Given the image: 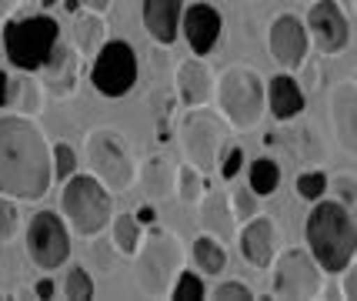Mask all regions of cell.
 Listing matches in <instances>:
<instances>
[{"instance_id":"ee69618b","label":"cell","mask_w":357,"mask_h":301,"mask_svg":"<svg viewBox=\"0 0 357 301\" xmlns=\"http://www.w3.org/2000/svg\"><path fill=\"white\" fill-rule=\"evenodd\" d=\"M63 10H70V14H77V10H80V0H63Z\"/></svg>"},{"instance_id":"5b68a950","label":"cell","mask_w":357,"mask_h":301,"mask_svg":"<svg viewBox=\"0 0 357 301\" xmlns=\"http://www.w3.org/2000/svg\"><path fill=\"white\" fill-rule=\"evenodd\" d=\"M84 154L91 164V175L107 191L124 194L137 181V158L117 127H93L84 138Z\"/></svg>"},{"instance_id":"44dd1931","label":"cell","mask_w":357,"mask_h":301,"mask_svg":"<svg viewBox=\"0 0 357 301\" xmlns=\"http://www.w3.org/2000/svg\"><path fill=\"white\" fill-rule=\"evenodd\" d=\"M104 41H107V20H104V14L77 10L74 14V27H70V44L77 47L80 57H93Z\"/></svg>"},{"instance_id":"ab89813d","label":"cell","mask_w":357,"mask_h":301,"mask_svg":"<svg viewBox=\"0 0 357 301\" xmlns=\"http://www.w3.org/2000/svg\"><path fill=\"white\" fill-rule=\"evenodd\" d=\"M54 291H57L54 278H40V281L33 285V295H37V298H54Z\"/></svg>"},{"instance_id":"4fadbf2b","label":"cell","mask_w":357,"mask_h":301,"mask_svg":"<svg viewBox=\"0 0 357 301\" xmlns=\"http://www.w3.org/2000/svg\"><path fill=\"white\" fill-rule=\"evenodd\" d=\"M307 37L321 54H341L351 41V20L337 0H314L307 10Z\"/></svg>"},{"instance_id":"6da1fadb","label":"cell","mask_w":357,"mask_h":301,"mask_svg":"<svg viewBox=\"0 0 357 301\" xmlns=\"http://www.w3.org/2000/svg\"><path fill=\"white\" fill-rule=\"evenodd\" d=\"M54 184L50 141L27 114L0 117V194L14 201H40Z\"/></svg>"},{"instance_id":"ffe728a7","label":"cell","mask_w":357,"mask_h":301,"mask_svg":"<svg viewBox=\"0 0 357 301\" xmlns=\"http://www.w3.org/2000/svg\"><path fill=\"white\" fill-rule=\"evenodd\" d=\"M264 94H267V111L274 114L278 121H294L304 111V87L287 71H280L278 78L267 80Z\"/></svg>"},{"instance_id":"7a4b0ae2","label":"cell","mask_w":357,"mask_h":301,"mask_svg":"<svg viewBox=\"0 0 357 301\" xmlns=\"http://www.w3.org/2000/svg\"><path fill=\"white\" fill-rule=\"evenodd\" d=\"M304 241L314 261L321 265L327 274H341L347 265H354L357 254V221L354 207L341 205V201H324L317 198L304 224Z\"/></svg>"},{"instance_id":"ba28073f","label":"cell","mask_w":357,"mask_h":301,"mask_svg":"<svg viewBox=\"0 0 357 301\" xmlns=\"http://www.w3.org/2000/svg\"><path fill=\"white\" fill-rule=\"evenodd\" d=\"M0 41H3L7 61L20 71H27V74H37V67L50 57L54 44L61 41V24L50 14L7 20L3 31H0Z\"/></svg>"},{"instance_id":"52a82bcc","label":"cell","mask_w":357,"mask_h":301,"mask_svg":"<svg viewBox=\"0 0 357 301\" xmlns=\"http://www.w3.org/2000/svg\"><path fill=\"white\" fill-rule=\"evenodd\" d=\"M231 138V124L224 121L220 111H207V108H187V114L177 124V141L184 151L187 164H194L197 171L211 175L218 168L220 151L227 147Z\"/></svg>"},{"instance_id":"1f68e13d","label":"cell","mask_w":357,"mask_h":301,"mask_svg":"<svg viewBox=\"0 0 357 301\" xmlns=\"http://www.w3.org/2000/svg\"><path fill=\"white\" fill-rule=\"evenodd\" d=\"M50 158H54V181H61V184L77 171V151L67 141L50 144Z\"/></svg>"},{"instance_id":"484cf974","label":"cell","mask_w":357,"mask_h":301,"mask_svg":"<svg viewBox=\"0 0 357 301\" xmlns=\"http://www.w3.org/2000/svg\"><path fill=\"white\" fill-rule=\"evenodd\" d=\"M248 188L257 198H271L280 188V164L274 158H254L248 164Z\"/></svg>"},{"instance_id":"2e32d148","label":"cell","mask_w":357,"mask_h":301,"mask_svg":"<svg viewBox=\"0 0 357 301\" xmlns=\"http://www.w3.org/2000/svg\"><path fill=\"white\" fill-rule=\"evenodd\" d=\"M327 114H331V127H334V141L344 154H354V138H357V87L354 80H341L331 87L327 94Z\"/></svg>"},{"instance_id":"d6986e66","label":"cell","mask_w":357,"mask_h":301,"mask_svg":"<svg viewBox=\"0 0 357 301\" xmlns=\"http://www.w3.org/2000/svg\"><path fill=\"white\" fill-rule=\"evenodd\" d=\"M181 14H184V0H144L140 17L144 27L160 47H171L181 34Z\"/></svg>"},{"instance_id":"d4e9b609","label":"cell","mask_w":357,"mask_h":301,"mask_svg":"<svg viewBox=\"0 0 357 301\" xmlns=\"http://www.w3.org/2000/svg\"><path fill=\"white\" fill-rule=\"evenodd\" d=\"M190 258L201 268V274H220L227 268V248L214 235H197L190 241Z\"/></svg>"},{"instance_id":"8d00e7d4","label":"cell","mask_w":357,"mask_h":301,"mask_svg":"<svg viewBox=\"0 0 357 301\" xmlns=\"http://www.w3.org/2000/svg\"><path fill=\"white\" fill-rule=\"evenodd\" d=\"M211 295H214L218 301H248V298H254V291H250L248 285H241V281H220Z\"/></svg>"},{"instance_id":"d590c367","label":"cell","mask_w":357,"mask_h":301,"mask_svg":"<svg viewBox=\"0 0 357 301\" xmlns=\"http://www.w3.org/2000/svg\"><path fill=\"white\" fill-rule=\"evenodd\" d=\"M327 188H334V201H341V205H347V207H354L357 184H354V175H351V171H344V175H334V181L327 177Z\"/></svg>"},{"instance_id":"7402d4cb","label":"cell","mask_w":357,"mask_h":301,"mask_svg":"<svg viewBox=\"0 0 357 301\" xmlns=\"http://www.w3.org/2000/svg\"><path fill=\"white\" fill-rule=\"evenodd\" d=\"M137 177L144 191L154 198V201H164L174 194V181H177V168L164 154H151V158L137 164Z\"/></svg>"},{"instance_id":"e0dca14e","label":"cell","mask_w":357,"mask_h":301,"mask_svg":"<svg viewBox=\"0 0 357 301\" xmlns=\"http://www.w3.org/2000/svg\"><path fill=\"white\" fill-rule=\"evenodd\" d=\"M237 241H241L244 261L254 265V268L267 271L271 261H274V254H278V224H274V218H267V214H254V218L244 221Z\"/></svg>"},{"instance_id":"277c9868","label":"cell","mask_w":357,"mask_h":301,"mask_svg":"<svg viewBox=\"0 0 357 301\" xmlns=\"http://www.w3.org/2000/svg\"><path fill=\"white\" fill-rule=\"evenodd\" d=\"M264 84L267 80L254 67H248V64H234L220 78H214L218 108L234 131H254L261 124V117L267 111Z\"/></svg>"},{"instance_id":"9a60e30c","label":"cell","mask_w":357,"mask_h":301,"mask_svg":"<svg viewBox=\"0 0 357 301\" xmlns=\"http://www.w3.org/2000/svg\"><path fill=\"white\" fill-rule=\"evenodd\" d=\"M181 31L187 37V47L190 54H197V57H207L211 50L218 47L220 41V31H224V20H220L218 7H211V3H190L184 14H181Z\"/></svg>"},{"instance_id":"74e56055","label":"cell","mask_w":357,"mask_h":301,"mask_svg":"<svg viewBox=\"0 0 357 301\" xmlns=\"http://www.w3.org/2000/svg\"><path fill=\"white\" fill-rule=\"evenodd\" d=\"M341 288H344V298L354 301L357 298V278H354V265H347L341 271Z\"/></svg>"},{"instance_id":"f35d334b","label":"cell","mask_w":357,"mask_h":301,"mask_svg":"<svg viewBox=\"0 0 357 301\" xmlns=\"http://www.w3.org/2000/svg\"><path fill=\"white\" fill-rule=\"evenodd\" d=\"M134 218L140 221V228H151V224L157 221V207L154 205H144V207H137L134 211Z\"/></svg>"},{"instance_id":"9c48e42d","label":"cell","mask_w":357,"mask_h":301,"mask_svg":"<svg viewBox=\"0 0 357 301\" xmlns=\"http://www.w3.org/2000/svg\"><path fill=\"white\" fill-rule=\"evenodd\" d=\"M271 291L278 298H317L324 291V271L307 248H284L271 261Z\"/></svg>"},{"instance_id":"8fae6325","label":"cell","mask_w":357,"mask_h":301,"mask_svg":"<svg viewBox=\"0 0 357 301\" xmlns=\"http://www.w3.org/2000/svg\"><path fill=\"white\" fill-rule=\"evenodd\" d=\"M27 258L40 271H54L67 265L70 258V235H67V221L54 211H40L33 214L27 224Z\"/></svg>"},{"instance_id":"7bdbcfd3","label":"cell","mask_w":357,"mask_h":301,"mask_svg":"<svg viewBox=\"0 0 357 301\" xmlns=\"http://www.w3.org/2000/svg\"><path fill=\"white\" fill-rule=\"evenodd\" d=\"M84 3H87L91 10H97V14H107L110 10V0H84Z\"/></svg>"},{"instance_id":"60d3db41","label":"cell","mask_w":357,"mask_h":301,"mask_svg":"<svg viewBox=\"0 0 357 301\" xmlns=\"http://www.w3.org/2000/svg\"><path fill=\"white\" fill-rule=\"evenodd\" d=\"M7 87H10V74L0 67V108H7Z\"/></svg>"},{"instance_id":"b9f144b4","label":"cell","mask_w":357,"mask_h":301,"mask_svg":"<svg viewBox=\"0 0 357 301\" xmlns=\"http://www.w3.org/2000/svg\"><path fill=\"white\" fill-rule=\"evenodd\" d=\"M20 3H24V0H0V17H10Z\"/></svg>"},{"instance_id":"f6af8a7d","label":"cell","mask_w":357,"mask_h":301,"mask_svg":"<svg viewBox=\"0 0 357 301\" xmlns=\"http://www.w3.org/2000/svg\"><path fill=\"white\" fill-rule=\"evenodd\" d=\"M54 3H61V0H40V7H54Z\"/></svg>"},{"instance_id":"8992f818","label":"cell","mask_w":357,"mask_h":301,"mask_svg":"<svg viewBox=\"0 0 357 301\" xmlns=\"http://www.w3.org/2000/svg\"><path fill=\"white\" fill-rule=\"evenodd\" d=\"M61 211H63V218H67V224L77 231L80 238H97L110 224L114 198H110V191L93 175H77L74 171V175L63 181Z\"/></svg>"},{"instance_id":"f546056e","label":"cell","mask_w":357,"mask_h":301,"mask_svg":"<svg viewBox=\"0 0 357 301\" xmlns=\"http://www.w3.org/2000/svg\"><path fill=\"white\" fill-rule=\"evenodd\" d=\"M63 298H74V301H84V298H93V278L87 274V268H70L67 278H63Z\"/></svg>"},{"instance_id":"4316f807","label":"cell","mask_w":357,"mask_h":301,"mask_svg":"<svg viewBox=\"0 0 357 301\" xmlns=\"http://www.w3.org/2000/svg\"><path fill=\"white\" fill-rule=\"evenodd\" d=\"M110 241H114V248H117V254H130L137 251L140 238H144V228H140V221L134 218V214H110Z\"/></svg>"},{"instance_id":"30bf717a","label":"cell","mask_w":357,"mask_h":301,"mask_svg":"<svg viewBox=\"0 0 357 301\" xmlns=\"http://www.w3.org/2000/svg\"><path fill=\"white\" fill-rule=\"evenodd\" d=\"M91 84L104 97H127L137 84V54L127 41H104L91 57Z\"/></svg>"},{"instance_id":"cb8c5ba5","label":"cell","mask_w":357,"mask_h":301,"mask_svg":"<svg viewBox=\"0 0 357 301\" xmlns=\"http://www.w3.org/2000/svg\"><path fill=\"white\" fill-rule=\"evenodd\" d=\"M7 108H14L17 114L33 117V114L44 108V84L24 71V78H14L10 87H7Z\"/></svg>"},{"instance_id":"d6a6232c","label":"cell","mask_w":357,"mask_h":301,"mask_svg":"<svg viewBox=\"0 0 357 301\" xmlns=\"http://www.w3.org/2000/svg\"><path fill=\"white\" fill-rule=\"evenodd\" d=\"M327 194V175L324 171H304L297 175V198L304 201H317Z\"/></svg>"},{"instance_id":"836d02e7","label":"cell","mask_w":357,"mask_h":301,"mask_svg":"<svg viewBox=\"0 0 357 301\" xmlns=\"http://www.w3.org/2000/svg\"><path fill=\"white\" fill-rule=\"evenodd\" d=\"M20 231V211L17 201L0 194V241H14V235Z\"/></svg>"},{"instance_id":"5bb4252c","label":"cell","mask_w":357,"mask_h":301,"mask_svg":"<svg viewBox=\"0 0 357 301\" xmlns=\"http://www.w3.org/2000/svg\"><path fill=\"white\" fill-rule=\"evenodd\" d=\"M80 61H84V57L77 54V47H74V44H63V41H57V44H54V50H50V57L37 67L40 84H44L47 94H54L57 101H67V97L77 94Z\"/></svg>"},{"instance_id":"83f0119b","label":"cell","mask_w":357,"mask_h":301,"mask_svg":"<svg viewBox=\"0 0 357 301\" xmlns=\"http://www.w3.org/2000/svg\"><path fill=\"white\" fill-rule=\"evenodd\" d=\"M207 175L204 171H197L194 164H181L177 168V181H174V194L184 201V205L190 207H197L201 205V198L207 194Z\"/></svg>"},{"instance_id":"7c38bea8","label":"cell","mask_w":357,"mask_h":301,"mask_svg":"<svg viewBox=\"0 0 357 301\" xmlns=\"http://www.w3.org/2000/svg\"><path fill=\"white\" fill-rule=\"evenodd\" d=\"M267 50L278 61L280 71H287V74L301 71V64L307 61V50H311V37H307L304 20L294 14L274 17L271 20V31H267Z\"/></svg>"},{"instance_id":"e575fe53","label":"cell","mask_w":357,"mask_h":301,"mask_svg":"<svg viewBox=\"0 0 357 301\" xmlns=\"http://www.w3.org/2000/svg\"><path fill=\"white\" fill-rule=\"evenodd\" d=\"M241 164H244V147L241 144H234V147H224L218 158V171L224 181H231V177L241 175Z\"/></svg>"},{"instance_id":"ac0fdd59","label":"cell","mask_w":357,"mask_h":301,"mask_svg":"<svg viewBox=\"0 0 357 301\" xmlns=\"http://www.w3.org/2000/svg\"><path fill=\"white\" fill-rule=\"evenodd\" d=\"M174 87H177V101L184 108H201L214 97V71L204 57H184L177 64V78H174Z\"/></svg>"},{"instance_id":"bcb514c9","label":"cell","mask_w":357,"mask_h":301,"mask_svg":"<svg viewBox=\"0 0 357 301\" xmlns=\"http://www.w3.org/2000/svg\"><path fill=\"white\" fill-rule=\"evenodd\" d=\"M297 3H314V0H297Z\"/></svg>"},{"instance_id":"4dcf8cb0","label":"cell","mask_w":357,"mask_h":301,"mask_svg":"<svg viewBox=\"0 0 357 301\" xmlns=\"http://www.w3.org/2000/svg\"><path fill=\"white\" fill-rule=\"evenodd\" d=\"M231 214H234V221L244 224L248 218L261 214V198L250 188H234L231 191Z\"/></svg>"},{"instance_id":"603a6c76","label":"cell","mask_w":357,"mask_h":301,"mask_svg":"<svg viewBox=\"0 0 357 301\" xmlns=\"http://www.w3.org/2000/svg\"><path fill=\"white\" fill-rule=\"evenodd\" d=\"M197 207H201V221H204V228H207V235H214L218 241L234 238L237 221H234V214H231V207H227V198H224V194L207 191Z\"/></svg>"},{"instance_id":"f1b7e54d","label":"cell","mask_w":357,"mask_h":301,"mask_svg":"<svg viewBox=\"0 0 357 301\" xmlns=\"http://www.w3.org/2000/svg\"><path fill=\"white\" fill-rule=\"evenodd\" d=\"M167 298H174V301H201V298H207L204 278L201 274H194V271L181 268V274H177V281L171 285V295H167Z\"/></svg>"},{"instance_id":"3957f363","label":"cell","mask_w":357,"mask_h":301,"mask_svg":"<svg viewBox=\"0 0 357 301\" xmlns=\"http://www.w3.org/2000/svg\"><path fill=\"white\" fill-rule=\"evenodd\" d=\"M134 258V281H137V291L147 295V298H167L171 295V285L177 281V274L184 268L187 251L181 238L160 228V224H151L147 231V241L140 238L137 251L130 254Z\"/></svg>"}]
</instances>
